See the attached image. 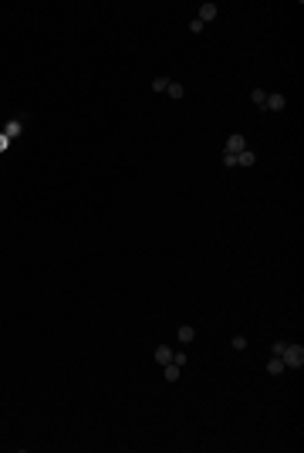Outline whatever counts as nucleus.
Wrapping results in <instances>:
<instances>
[{
    "instance_id": "f8f14e48",
    "label": "nucleus",
    "mask_w": 304,
    "mask_h": 453,
    "mask_svg": "<svg viewBox=\"0 0 304 453\" xmlns=\"http://www.w3.org/2000/svg\"><path fill=\"white\" fill-rule=\"evenodd\" d=\"M250 98H253V105H264V98H267V91H264V88H253V91H250Z\"/></svg>"
},
{
    "instance_id": "ddd939ff",
    "label": "nucleus",
    "mask_w": 304,
    "mask_h": 453,
    "mask_svg": "<svg viewBox=\"0 0 304 453\" xmlns=\"http://www.w3.org/2000/svg\"><path fill=\"white\" fill-rule=\"evenodd\" d=\"M17 132H20V119H17V122H10V125H7V132H3V136H7V139H14V136H17Z\"/></svg>"
},
{
    "instance_id": "423d86ee",
    "label": "nucleus",
    "mask_w": 304,
    "mask_h": 453,
    "mask_svg": "<svg viewBox=\"0 0 304 453\" xmlns=\"http://www.w3.org/2000/svg\"><path fill=\"white\" fill-rule=\"evenodd\" d=\"M176 338H179L183 345H189V342L196 338V328H193V325H179V331H176Z\"/></svg>"
},
{
    "instance_id": "2eb2a0df",
    "label": "nucleus",
    "mask_w": 304,
    "mask_h": 453,
    "mask_svg": "<svg viewBox=\"0 0 304 453\" xmlns=\"http://www.w3.org/2000/svg\"><path fill=\"white\" fill-rule=\"evenodd\" d=\"M203 27H206V24H200V20H196V17H193V20H189V31H193V34H200V31H203Z\"/></svg>"
},
{
    "instance_id": "6e6552de",
    "label": "nucleus",
    "mask_w": 304,
    "mask_h": 453,
    "mask_svg": "<svg viewBox=\"0 0 304 453\" xmlns=\"http://www.w3.org/2000/svg\"><path fill=\"white\" fill-rule=\"evenodd\" d=\"M155 362H159V366L172 362V348H169V345H159V348H155Z\"/></svg>"
},
{
    "instance_id": "9b49d317",
    "label": "nucleus",
    "mask_w": 304,
    "mask_h": 453,
    "mask_svg": "<svg viewBox=\"0 0 304 453\" xmlns=\"http://www.w3.org/2000/svg\"><path fill=\"white\" fill-rule=\"evenodd\" d=\"M166 88H169V78H152V91H162L166 95Z\"/></svg>"
},
{
    "instance_id": "dca6fc26",
    "label": "nucleus",
    "mask_w": 304,
    "mask_h": 453,
    "mask_svg": "<svg viewBox=\"0 0 304 453\" xmlns=\"http://www.w3.org/2000/svg\"><path fill=\"white\" fill-rule=\"evenodd\" d=\"M0 149H7V136H0Z\"/></svg>"
},
{
    "instance_id": "f257e3e1",
    "label": "nucleus",
    "mask_w": 304,
    "mask_h": 453,
    "mask_svg": "<svg viewBox=\"0 0 304 453\" xmlns=\"http://www.w3.org/2000/svg\"><path fill=\"white\" fill-rule=\"evenodd\" d=\"M281 359H284L287 369H301V366H304V348H301V345H287V342H284Z\"/></svg>"
},
{
    "instance_id": "20e7f679",
    "label": "nucleus",
    "mask_w": 304,
    "mask_h": 453,
    "mask_svg": "<svg viewBox=\"0 0 304 453\" xmlns=\"http://www.w3.org/2000/svg\"><path fill=\"white\" fill-rule=\"evenodd\" d=\"M196 20H200V24L217 20V3H200V7H196Z\"/></svg>"
},
{
    "instance_id": "0eeeda50",
    "label": "nucleus",
    "mask_w": 304,
    "mask_h": 453,
    "mask_svg": "<svg viewBox=\"0 0 304 453\" xmlns=\"http://www.w3.org/2000/svg\"><path fill=\"white\" fill-rule=\"evenodd\" d=\"M179 372H183V366H176V362H166V366H162V376H166V382H176V379H179Z\"/></svg>"
},
{
    "instance_id": "9d476101",
    "label": "nucleus",
    "mask_w": 304,
    "mask_h": 453,
    "mask_svg": "<svg viewBox=\"0 0 304 453\" xmlns=\"http://www.w3.org/2000/svg\"><path fill=\"white\" fill-rule=\"evenodd\" d=\"M166 95H169V98H183V95H186V88H183L179 81H169V88H166Z\"/></svg>"
},
{
    "instance_id": "1a4fd4ad",
    "label": "nucleus",
    "mask_w": 304,
    "mask_h": 453,
    "mask_svg": "<svg viewBox=\"0 0 304 453\" xmlns=\"http://www.w3.org/2000/svg\"><path fill=\"white\" fill-rule=\"evenodd\" d=\"M284 369H287V366H284V359H281V355H274V359L267 362V372H270V376H281Z\"/></svg>"
},
{
    "instance_id": "f03ea898",
    "label": "nucleus",
    "mask_w": 304,
    "mask_h": 453,
    "mask_svg": "<svg viewBox=\"0 0 304 453\" xmlns=\"http://www.w3.org/2000/svg\"><path fill=\"white\" fill-rule=\"evenodd\" d=\"M264 112H284L287 108V95H281V91H270L267 98H264V105H260Z\"/></svg>"
},
{
    "instance_id": "7ed1b4c3",
    "label": "nucleus",
    "mask_w": 304,
    "mask_h": 453,
    "mask_svg": "<svg viewBox=\"0 0 304 453\" xmlns=\"http://www.w3.org/2000/svg\"><path fill=\"white\" fill-rule=\"evenodd\" d=\"M243 149H247V139H243L240 132H233V136L227 139V146H223V152H227V156H236V152H243Z\"/></svg>"
},
{
    "instance_id": "39448f33",
    "label": "nucleus",
    "mask_w": 304,
    "mask_h": 453,
    "mask_svg": "<svg viewBox=\"0 0 304 453\" xmlns=\"http://www.w3.org/2000/svg\"><path fill=\"white\" fill-rule=\"evenodd\" d=\"M233 166H243V169H250V166H257V152L253 149H243L233 156Z\"/></svg>"
},
{
    "instance_id": "4468645a",
    "label": "nucleus",
    "mask_w": 304,
    "mask_h": 453,
    "mask_svg": "<svg viewBox=\"0 0 304 453\" xmlns=\"http://www.w3.org/2000/svg\"><path fill=\"white\" fill-rule=\"evenodd\" d=\"M230 345H233L236 352H243V348H247V338H243V335H233V342H230Z\"/></svg>"
}]
</instances>
